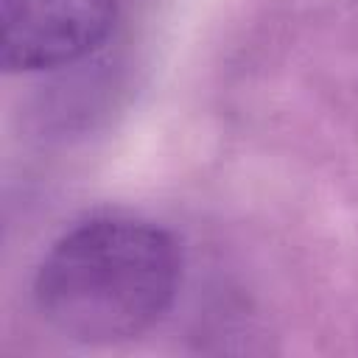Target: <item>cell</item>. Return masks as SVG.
Here are the masks:
<instances>
[{"label": "cell", "instance_id": "6da1fadb", "mask_svg": "<svg viewBox=\"0 0 358 358\" xmlns=\"http://www.w3.org/2000/svg\"><path fill=\"white\" fill-rule=\"evenodd\" d=\"M182 255L168 229L134 215H95L67 229L34 274V305L64 338L120 344L173 305Z\"/></svg>", "mask_w": 358, "mask_h": 358}, {"label": "cell", "instance_id": "7a4b0ae2", "mask_svg": "<svg viewBox=\"0 0 358 358\" xmlns=\"http://www.w3.org/2000/svg\"><path fill=\"white\" fill-rule=\"evenodd\" d=\"M117 14V0H0V64L6 73L76 64L106 45Z\"/></svg>", "mask_w": 358, "mask_h": 358}]
</instances>
